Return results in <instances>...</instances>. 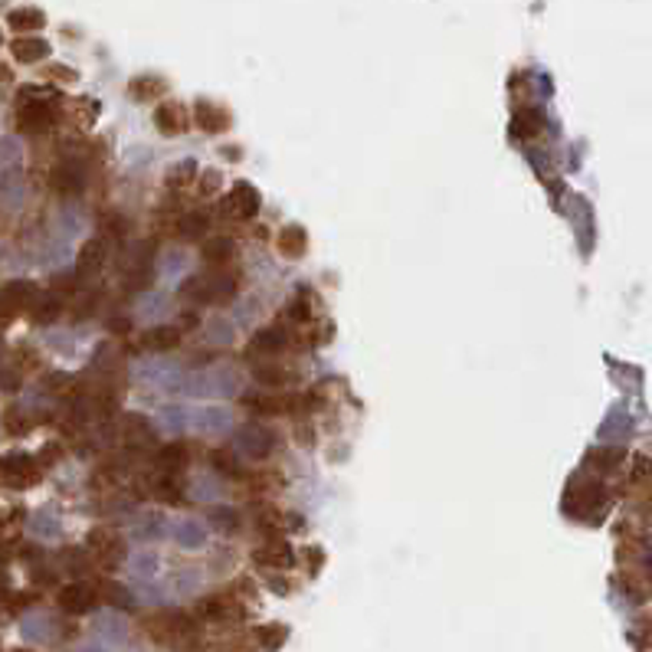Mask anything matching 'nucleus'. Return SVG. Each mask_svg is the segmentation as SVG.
Segmentation results:
<instances>
[{
  "mask_svg": "<svg viewBox=\"0 0 652 652\" xmlns=\"http://www.w3.org/2000/svg\"><path fill=\"white\" fill-rule=\"evenodd\" d=\"M168 92V82L161 76H135L128 86V96L138 98V102H155Z\"/></svg>",
  "mask_w": 652,
  "mask_h": 652,
  "instance_id": "nucleus-9",
  "label": "nucleus"
},
{
  "mask_svg": "<svg viewBox=\"0 0 652 652\" xmlns=\"http://www.w3.org/2000/svg\"><path fill=\"white\" fill-rule=\"evenodd\" d=\"M180 344V331L171 325H161V328H151V331L145 334V348L151 351H171Z\"/></svg>",
  "mask_w": 652,
  "mask_h": 652,
  "instance_id": "nucleus-19",
  "label": "nucleus"
},
{
  "mask_svg": "<svg viewBox=\"0 0 652 652\" xmlns=\"http://www.w3.org/2000/svg\"><path fill=\"white\" fill-rule=\"evenodd\" d=\"M53 188L59 190V194H79L82 188H86V171H82V164L76 161H63L53 171Z\"/></svg>",
  "mask_w": 652,
  "mask_h": 652,
  "instance_id": "nucleus-6",
  "label": "nucleus"
},
{
  "mask_svg": "<svg viewBox=\"0 0 652 652\" xmlns=\"http://www.w3.org/2000/svg\"><path fill=\"white\" fill-rule=\"evenodd\" d=\"M33 282H7V286L0 289V309L10 311V309H24L26 302L33 299Z\"/></svg>",
  "mask_w": 652,
  "mask_h": 652,
  "instance_id": "nucleus-13",
  "label": "nucleus"
},
{
  "mask_svg": "<svg viewBox=\"0 0 652 652\" xmlns=\"http://www.w3.org/2000/svg\"><path fill=\"white\" fill-rule=\"evenodd\" d=\"M623 456H627L623 449H594V453H590V456H587V463H590V465L600 463V465H604V469H606V465H616V463H620Z\"/></svg>",
  "mask_w": 652,
  "mask_h": 652,
  "instance_id": "nucleus-33",
  "label": "nucleus"
},
{
  "mask_svg": "<svg viewBox=\"0 0 652 652\" xmlns=\"http://www.w3.org/2000/svg\"><path fill=\"white\" fill-rule=\"evenodd\" d=\"M223 158H227V161H239L243 151H239V148H223Z\"/></svg>",
  "mask_w": 652,
  "mask_h": 652,
  "instance_id": "nucleus-42",
  "label": "nucleus"
},
{
  "mask_svg": "<svg viewBox=\"0 0 652 652\" xmlns=\"http://www.w3.org/2000/svg\"><path fill=\"white\" fill-rule=\"evenodd\" d=\"M256 561H260V564H272V567H292L295 555H292V547H289V545L276 541V545H270L266 551H260V555H256Z\"/></svg>",
  "mask_w": 652,
  "mask_h": 652,
  "instance_id": "nucleus-22",
  "label": "nucleus"
},
{
  "mask_svg": "<svg viewBox=\"0 0 652 652\" xmlns=\"http://www.w3.org/2000/svg\"><path fill=\"white\" fill-rule=\"evenodd\" d=\"M7 315H10V311H4V309H0V325H4V321H7Z\"/></svg>",
  "mask_w": 652,
  "mask_h": 652,
  "instance_id": "nucleus-44",
  "label": "nucleus"
},
{
  "mask_svg": "<svg viewBox=\"0 0 652 652\" xmlns=\"http://www.w3.org/2000/svg\"><path fill=\"white\" fill-rule=\"evenodd\" d=\"M233 250H237V246H233L229 237H213L204 243V260L213 262V266H223V262L233 260Z\"/></svg>",
  "mask_w": 652,
  "mask_h": 652,
  "instance_id": "nucleus-20",
  "label": "nucleus"
},
{
  "mask_svg": "<svg viewBox=\"0 0 652 652\" xmlns=\"http://www.w3.org/2000/svg\"><path fill=\"white\" fill-rule=\"evenodd\" d=\"M53 106L49 102H24L20 112H16V128L26 131V135H43V131L53 128Z\"/></svg>",
  "mask_w": 652,
  "mask_h": 652,
  "instance_id": "nucleus-1",
  "label": "nucleus"
},
{
  "mask_svg": "<svg viewBox=\"0 0 652 652\" xmlns=\"http://www.w3.org/2000/svg\"><path fill=\"white\" fill-rule=\"evenodd\" d=\"M0 40H4V36H0Z\"/></svg>",
  "mask_w": 652,
  "mask_h": 652,
  "instance_id": "nucleus-46",
  "label": "nucleus"
},
{
  "mask_svg": "<svg viewBox=\"0 0 652 652\" xmlns=\"http://www.w3.org/2000/svg\"><path fill=\"white\" fill-rule=\"evenodd\" d=\"M210 465H213V473L227 475V479H239V475H243V469H239V459L233 456V453H227V449H213V453H210Z\"/></svg>",
  "mask_w": 652,
  "mask_h": 652,
  "instance_id": "nucleus-23",
  "label": "nucleus"
},
{
  "mask_svg": "<svg viewBox=\"0 0 652 652\" xmlns=\"http://www.w3.org/2000/svg\"><path fill=\"white\" fill-rule=\"evenodd\" d=\"M102 266V239H86L79 250V262H76V272L79 276H92Z\"/></svg>",
  "mask_w": 652,
  "mask_h": 652,
  "instance_id": "nucleus-16",
  "label": "nucleus"
},
{
  "mask_svg": "<svg viewBox=\"0 0 652 652\" xmlns=\"http://www.w3.org/2000/svg\"><path fill=\"white\" fill-rule=\"evenodd\" d=\"M178 229L184 239H200L204 233H210V220H207V213H188Z\"/></svg>",
  "mask_w": 652,
  "mask_h": 652,
  "instance_id": "nucleus-28",
  "label": "nucleus"
},
{
  "mask_svg": "<svg viewBox=\"0 0 652 652\" xmlns=\"http://www.w3.org/2000/svg\"><path fill=\"white\" fill-rule=\"evenodd\" d=\"M155 125L164 138H174V135H180V131L188 128V112H184V106H178V102H161V106L155 108Z\"/></svg>",
  "mask_w": 652,
  "mask_h": 652,
  "instance_id": "nucleus-3",
  "label": "nucleus"
},
{
  "mask_svg": "<svg viewBox=\"0 0 652 652\" xmlns=\"http://www.w3.org/2000/svg\"><path fill=\"white\" fill-rule=\"evenodd\" d=\"M197 325H200V319H197V311H180L178 331H180V328H188V331H190V328H197Z\"/></svg>",
  "mask_w": 652,
  "mask_h": 652,
  "instance_id": "nucleus-37",
  "label": "nucleus"
},
{
  "mask_svg": "<svg viewBox=\"0 0 652 652\" xmlns=\"http://www.w3.org/2000/svg\"><path fill=\"white\" fill-rule=\"evenodd\" d=\"M253 377L262 383V387H286V383L292 381V374L282 371V367H276V364H256Z\"/></svg>",
  "mask_w": 652,
  "mask_h": 652,
  "instance_id": "nucleus-27",
  "label": "nucleus"
},
{
  "mask_svg": "<svg viewBox=\"0 0 652 652\" xmlns=\"http://www.w3.org/2000/svg\"><path fill=\"white\" fill-rule=\"evenodd\" d=\"M49 76H53V79H63V82H73L76 79V73H73V69H66V66H53V69H49Z\"/></svg>",
  "mask_w": 652,
  "mask_h": 652,
  "instance_id": "nucleus-38",
  "label": "nucleus"
},
{
  "mask_svg": "<svg viewBox=\"0 0 652 652\" xmlns=\"http://www.w3.org/2000/svg\"><path fill=\"white\" fill-rule=\"evenodd\" d=\"M256 637H260V643L266 646V649H279V646L286 643L289 629L282 627V623H270V627H260V629H256Z\"/></svg>",
  "mask_w": 652,
  "mask_h": 652,
  "instance_id": "nucleus-29",
  "label": "nucleus"
},
{
  "mask_svg": "<svg viewBox=\"0 0 652 652\" xmlns=\"http://www.w3.org/2000/svg\"><path fill=\"white\" fill-rule=\"evenodd\" d=\"M229 207H233V213H237V217H243V220H253L256 213H260V207H262V197H260V190H256L253 184H237V188H233V194H229Z\"/></svg>",
  "mask_w": 652,
  "mask_h": 652,
  "instance_id": "nucleus-5",
  "label": "nucleus"
},
{
  "mask_svg": "<svg viewBox=\"0 0 652 652\" xmlns=\"http://www.w3.org/2000/svg\"><path fill=\"white\" fill-rule=\"evenodd\" d=\"M286 344L289 341H286V331H282V328H262V331L253 334L250 351H253V354H279Z\"/></svg>",
  "mask_w": 652,
  "mask_h": 652,
  "instance_id": "nucleus-11",
  "label": "nucleus"
},
{
  "mask_svg": "<svg viewBox=\"0 0 652 652\" xmlns=\"http://www.w3.org/2000/svg\"><path fill=\"white\" fill-rule=\"evenodd\" d=\"M321 561H325V555H321L319 547H309V564H311V571H315V574H319Z\"/></svg>",
  "mask_w": 652,
  "mask_h": 652,
  "instance_id": "nucleus-39",
  "label": "nucleus"
},
{
  "mask_svg": "<svg viewBox=\"0 0 652 652\" xmlns=\"http://www.w3.org/2000/svg\"><path fill=\"white\" fill-rule=\"evenodd\" d=\"M279 250H282V256H305V250H309V233H305L302 227H286L282 233H279Z\"/></svg>",
  "mask_w": 652,
  "mask_h": 652,
  "instance_id": "nucleus-14",
  "label": "nucleus"
},
{
  "mask_svg": "<svg viewBox=\"0 0 652 652\" xmlns=\"http://www.w3.org/2000/svg\"><path fill=\"white\" fill-rule=\"evenodd\" d=\"M239 449H243L250 459H266L272 453V433L266 426H246L239 433Z\"/></svg>",
  "mask_w": 652,
  "mask_h": 652,
  "instance_id": "nucleus-4",
  "label": "nucleus"
},
{
  "mask_svg": "<svg viewBox=\"0 0 652 652\" xmlns=\"http://www.w3.org/2000/svg\"><path fill=\"white\" fill-rule=\"evenodd\" d=\"M184 463H188V446H184V443H168V446L161 449V456H158V465H161L168 475H171L174 469H180Z\"/></svg>",
  "mask_w": 652,
  "mask_h": 652,
  "instance_id": "nucleus-25",
  "label": "nucleus"
},
{
  "mask_svg": "<svg viewBox=\"0 0 652 652\" xmlns=\"http://www.w3.org/2000/svg\"><path fill=\"white\" fill-rule=\"evenodd\" d=\"M200 616H204V620H229L233 613H229L227 600L213 596V600H204V604H200Z\"/></svg>",
  "mask_w": 652,
  "mask_h": 652,
  "instance_id": "nucleus-31",
  "label": "nucleus"
},
{
  "mask_svg": "<svg viewBox=\"0 0 652 652\" xmlns=\"http://www.w3.org/2000/svg\"><path fill=\"white\" fill-rule=\"evenodd\" d=\"M7 24L14 26V30H20V33H30V30H40V26H46V16H43V10H36V7H20V10H14V14L7 16Z\"/></svg>",
  "mask_w": 652,
  "mask_h": 652,
  "instance_id": "nucleus-18",
  "label": "nucleus"
},
{
  "mask_svg": "<svg viewBox=\"0 0 652 652\" xmlns=\"http://www.w3.org/2000/svg\"><path fill=\"white\" fill-rule=\"evenodd\" d=\"M243 407H250L253 413L266 416V413H286L295 407V400L289 397H243Z\"/></svg>",
  "mask_w": 652,
  "mask_h": 652,
  "instance_id": "nucleus-17",
  "label": "nucleus"
},
{
  "mask_svg": "<svg viewBox=\"0 0 652 652\" xmlns=\"http://www.w3.org/2000/svg\"><path fill=\"white\" fill-rule=\"evenodd\" d=\"M286 522H289V528H295V531L305 528V518H302V514H289Z\"/></svg>",
  "mask_w": 652,
  "mask_h": 652,
  "instance_id": "nucleus-43",
  "label": "nucleus"
},
{
  "mask_svg": "<svg viewBox=\"0 0 652 652\" xmlns=\"http://www.w3.org/2000/svg\"><path fill=\"white\" fill-rule=\"evenodd\" d=\"M108 328H112V331H118V334H125V331H128V328H131V321H125V319H115Z\"/></svg>",
  "mask_w": 652,
  "mask_h": 652,
  "instance_id": "nucleus-41",
  "label": "nucleus"
},
{
  "mask_svg": "<svg viewBox=\"0 0 652 652\" xmlns=\"http://www.w3.org/2000/svg\"><path fill=\"white\" fill-rule=\"evenodd\" d=\"M59 315H63V299H56V295H43L40 302L33 305V321L36 325H53Z\"/></svg>",
  "mask_w": 652,
  "mask_h": 652,
  "instance_id": "nucleus-21",
  "label": "nucleus"
},
{
  "mask_svg": "<svg viewBox=\"0 0 652 652\" xmlns=\"http://www.w3.org/2000/svg\"><path fill=\"white\" fill-rule=\"evenodd\" d=\"M178 541H180V545H188V547H200V545H204V528H200V525H194V522H184L178 528Z\"/></svg>",
  "mask_w": 652,
  "mask_h": 652,
  "instance_id": "nucleus-32",
  "label": "nucleus"
},
{
  "mask_svg": "<svg viewBox=\"0 0 652 652\" xmlns=\"http://www.w3.org/2000/svg\"><path fill=\"white\" fill-rule=\"evenodd\" d=\"M16 652H30V649H16Z\"/></svg>",
  "mask_w": 652,
  "mask_h": 652,
  "instance_id": "nucleus-45",
  "label": "nucleus"
},
{
  "mask_svg": "<svg viewBox=\"0 0 652 652\" xmlns=\"http://www.w3.org/2000/svg\"><path fill=\"white\" fill-rule=\"evenodd\" d=\"M286 315H289L292 321H309V319H311V309H309V302H305V295H299L295 302L286 305Z\"/></svg>",
  "mask_w": 652,
  "mask_h": 652,
  "instance_id": "nucleus-35",
  "label": "nucleus"
},
{
  "mask_svg": "<svg viewBox=\"0 0 652 652\" xmlns=\"http://www.w3.org/2000/svg\"><path fill=\"white\" fill-rule=\"evenodd\" d=\"M197 178V161H190V158H184V161H178L171 168V171H168V188L171 190H180V188H188L190 180Z\"/></svg>",
  "mask_w": 652,
  "mask_h": 652,
  "instance_id": "nucleus-24",
  "label": "nucleus"
},
{
  "mask_svg": "<svg viewBox=\"0 0 652 652\" xmlns=\"http://www.w3.org/2000/svg\"><path fill=\"white\" fill-rule=\"evenodd\" d=\"M194 122L207 131V135H220L229 128V115L223 108L210 106V102H197L194 106Z\"/></svg>",
  "mask_w": 652,
  "mask_h": 652,
  "instance_id": "nucleus-8",
  "label": "nucleus"
},
{
  "mask_svg": "<svg viewBox=\"0 0 652 652\" xmlns=\"http://www.w3.org/2000/svg\"><path fill=\"white\" fill-rule=\"evenodd\" d=\"M538 128H541V112H518L512 118V135L514 138H531V135H538Z\"/></svg>",
  "mask_w": 652,
  "mask_h": 652,
  "instance_id": "nucleus-26",
  "label": "nucleus"
},
{
  "mask_svg": "<svg viewBox=\"0 0 652 652\" xmlns=\"http://www.w3.org/2000/svg\"><path fill=\"white\" fill-rule=\"evenodd\" d=\"M10 53H14L16 63H40V59L49 56V43L40 40V36H16L14 46H10Z\"/></svg>",
  "mask_w": 652,
  "mask_h": 652,
  "instance_id": "nucleus-7",
  "label": "nucleus"
},
{
  "mask_svg": "<svg viewBox=\"0 0 652 652\" xmlns=\"http://www.w3.org/2000/svg\"><path fill=\"white\" fill-rule=\"evenodd\" d=\"M59 606H63L66 613H73V616L89 613L92 606H96V590H92L89 584H66V587L59 590Z\"/></svg>",
  "mask_w": 652,
  "mask_h": 652,
  "instance_id": "nucleus-2",
  "label": "nucleus"
},
{
  "mask_svg": "<svg viewBox=\"0 0 652 652\" xmlns=\"http://www.w3.org/2000/svg\"><path fill=\"white\" fill-rule=\"evenodd\" d=\"M180 295H184V299H194V302H210V299H207V279H188L184 289H180Z\"/></svg>",
  "mask_w": 652,
  "mask_h": 652,
  "instance_id": "nucleus-34",
  "label": "nucleus"
},
{
  "mask_svg": "<svg viewBox=\"0 0 652 652\" xmlns=\"http://www.w3.org/2000/svg\"><path fill=\"white\" fill-rule=\"evenodd\" d=\"M237 286H239V279L233 276V272L213 276L210 282H207V299H210V302H229V299L237 295Z\"/></svg>",
  "mask_w": 652,
  "mask_h": 652,
  "instance_id": "nucleus-15",
  "label": "nucleus"
},
{
  "mask_svg": "<svg viewBox=\"0 0 652 652\" xmlns=\"http://www.w3.org/2000/svg\"><path fill=\"white\" fill-rule=\"evenodd\" d=\"M0 469H4V479H7L10 485H26V482L36 479V473H30L33 469L30 456H10L0 463Z\"/></svg>",
  "mask_w": 652,
  "mask_h": 652,
  "instance_id": "nucleus-12",
  "label": "nucleus"
},
{
  "mask_svg": "<svg viewBox=\"0 0 652 652\" xmlns=\"http://www.w3.org/2000/svg\"><path fill=\"white\" fill-rule=\"evenodd\" d=\"M217 188H220V171H204V174H200V184H197L200 197L217 194Z\"/></svg>",
  "mask_w": 652,
  "mask_h": 652,
  "instance_id": "nucleus-36",
  "label": "nucleus"
},
{
  "mask_svg": "<svg viewBox=\"0 0 652 652\" xmlns=\"http://www.w3.org/2000/svg\"><path fill=\"white\" fill-rule=\"evenodd\" d=\"M89 547L96 551L102 561H108V564H118L122 561V541L115 538V535H108L106 528H96L89 535Z\"/></svg>",
  "mask_w": 652,
  "mask_h": 652,
  "instance_id": "nucleus-10",
  "label": "nucleus"
},
{
  "mask_svg": "<svg viewBox=\"0 0 652 652\" xmlns=\"http://www.w3.org/2000/svg\"><path fill=\"white\" fill-rule=\"evenodd\" d=\"M138 567L145 571V577H148V574H155V557H151V555L138 557Z\"/></svg>",
  "mask_w": 652,
  "mask_h": 652,
  "instance_id": "nucleus-40",
  "label": "nucleus"
},
{
  "mask_svg": "<svg viewBox=\"0 0 652 652\" xmlns=\"http://www.w3.org/2000/svg\"><path fill=\"white\" fill-rule=\"evenodd\" d=\"M210 525L217 531H227V535H229V531L239 528V514L233 512V508H213V512H210Z\"/></svg>",
  "mask_w": 652,
  "mask_h": 652,
  "instance_id": "nucleus-30",
  "label": "nucleus"
}]
</instances>
